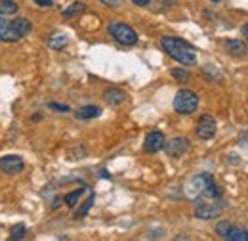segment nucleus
I'll return each mask as SVG.
<instances>
[{"label": "nucleus", "mask_w": 248, "mask_h": 241, "mask_svg": "<svg viewBox=\"0 0 248 241\" xmlns=\"http://www.w3.org/2000/svg\"><path fill=\"white\" fill-rule=\"evenodd\" d=\"M160 44H162V50L178 63H182V65H195L197 63V52L186 40H182L178 36H162Z\"/></svg>", "instance_id": "nucleus-1"}, {"label": "nucleus", "mask_w": 248, "mask_h": 241, "mask_svg": "<svg viewBox=\"0 0 248 241\" xmlns=\"http://www.w3.org/2000/svg\"><path fill=\"white\" fill-rule=\"evenodd\" d=\"M32 31L31 21L27 17L6 21V17H0V42H17L23 36H27Z\"/></svg>", "instance_id": "nucleus-2"}, {"label": "nucleus", "mask_w": 248, "mask_h": 241, "mask_svg": "<svg viewBox=\"0 0 248 241\" xmlns=\"http://www.w3.org/2000/svg\"><path fill=\"white\" fill-rule=\"evenodd\" d=\"M199 107V96L189 88H182L174 98V111L180 115H191Z\"/></svg>", "instance_id": "nucleus-3"}, {"label": "nucleus", "mask_w": 248, "mask_h": 241, "mask_svg": "<svg viewBox=\"0 0 248 241\" xmlns=\"http://www.w3.org/2000/svg\"><path fill=\"white\" fill-rule=\"evenodd\" d=\"M225 203L219 199H210V201H197L195 203V216L201 220H214L219 218L225 211Z\"/></svg>", "instance_id": "nucleus-4"}, {"label": "nucleus", "mask_w": 248, "mask_h": 241, "mask_svg": "<svg viewBox=\"0 0 248 241\" xmlns=\"http://www.w3.org/2000/svg\"><path fill=\"white\" fill-rule=\"evenodd\" d=\"M109 34L119 42V44H124V46H134V44H138V33L132 29V27H128L126 23H119V21H115V23H111L109 27Z\"/></svg>", "instance_id": "nucleus-5"}, {"label": "nucleus", "mask_w": 248, "mask_h": 241, "mask_svg": "<svg viewBox=\"0 0 248 241\" xmlns=\"http://www.w3.org/2000/svg\"><path fill=\"white\" fill-rule=\"evenodd\" d=\"M217 132V122L212 115H202L201 119L197 120L195 126V134L199 140H212Z\"/></svg>", "instance_id": "nucleus-6"}, {"label": "nucleus", "mask_w": 248, "mask_h": 241, "mask_svg": "<svg viewBox=\"0 0 248 241\" xmlns=\"http://www.w3.org/2000/svg\"><path fill=\"white\" fill-rule=\"evenodd\" d=\"M162 150L166 151L168 157L180 159L182 155H186L187 151H189V140H187L186 136H176V138L164 142V148H162Z\"/></svg>", "instance_id": "nucleus-7"}, {"label": "nucleus", "mask_w": 248, "mask_h": 241, "mask_svg": "<svg viewBox=\"0 0 248 241\" xmlns=\"http://www.w3.org/2000/svg\"><path fill=\"white\" fill-rule=\"evenodd\" d=\"M25 163L19 155H4L0 157V171L6 174H19L23 171Z\"/></svg>", "instance_id": "nucleus-8"}, {"label": "nucleus", "mask_w": 248, "mask_h": 241, "mask_svg": "<svg viewBox=\"0 0 248 241\" xmlns=\"http://www.w3.org/2000/svg\"><path fill=\"white\" fill-rule=\"evenodd\" d=\"M223 46H225V52H227L231 58H235V60H245L248 56L247 42H243V40H239V38H229V40L223 42Z\"/></svg>", "instance_id": "nucleus-9"}, {"label": "nucleus", "mask_w": 248, "mask_h": 241, "mask_svg": "<svg viewBox=\"0 0 248 241\" xmlns=\"http://www.w3.org/2000/svg\"><path fill=\"white\" fill-rule=\"evenodd\" d=\"M164 142H166L164 140V134L160 130H153L143 140V151L145 153H158V151L164 148Z\"/></svg>", "instance_id": "nucleus-10"}, {"label": "nucleus", "mask_w": 248, "mask_h": 241, "mask_svg": "<svg viewBox=\"0 0 248 241\" xmlns=\"http://www.w3.org/2000/svg\"><path fill=\"white\" fill-rule=\"evenodd\" d=\"M103 100H105V103H109L113 107H119L126 102V92L121 90V88H107L103 92Z\"/></svg>", "instance_id": "nucleus-11"}, {"label": "nucleus", "mask_w": 248, "mask_h": 241, "mask_svg": "<svg viewBox=\"0 0 248 241\" xmlns=\"http://www.w3.org/2000/svg\"><path fill=\"white\" fill-rule=\"evenodd\" d=\"M75 115H77V119H82V120L97 119V117L101 115V107H97V105H84V107H80Z\"/></svg>", "instance_id": "nucleus-12"}, {"label": "nucleus", "mask_w": 248, "mask_h": 241, "mask_svg": "<svg viewBox=\"0 0 248 241\" xmlns=\"http://www.w3.org/2000/svg\"><path fill=\"white\" fill-rule=\"evenodd\" d=\"M67 42H69V36L67 34H52L50 38H48V46L52 48V50H63L65 46H67Z\"/></svg>", "instance_id": "nucleus-13"}, {"label": "nucleus", "mask_w": 248, "mask_h": 241, "mask_svg": "<svg viewBox=\"0 0 248 241\" xmlns=\"http://www.w3.org/2000/svg\"><path fill=\"white\" fill-rule=\"evenodd\" d=\"M17 10H19V6H17V2H14V0H0V16H16L17 14Z\"/></svg>", "instance_id": "nucleus-14"}, {"label": "nucleus", "mask_w": 248, "mask_h": 241, "mask_svg": "<svg viewBox=\"0 0 248 241\" xmlns=\"http://www.w3.org/2000/svg\"><path fill=\"white\" fill-rule=\"evenodd\" d=\"M86 10V6H84V2H75L73 6H69L67 10H63V17H75V16H78V14H82Z\"/></svg>", "instance_id": "nucleus-15"}, {"label": "nucleus", "mask_w": 248, "mask_h": 241, "mask_svg": "<svg viewBox=\"0 0 248 241\" xmlns=\"http://www.w3.org/2000/svg\"><path fill=\"white\" fill-rule=\"evenodd\" d=\"M82 193H84V189H82V188H78V189H75V191H69V193L63 197V203H65L67 207H71V209H73V207L77 205V201H78V197H80Z\"/></svg>", "instance_id": "nucleus-16"}, {"label": "nucleus", "mask_w": 248, "mask_h": 241, "mask_svg": "<svg viewBox=\"0 0 248 241\" xmlns=\"http://www.w3.org/2000/svg\"><path fill=\"white\" fill-rule=\"evenodd\" d=\"M25 234H27V228L23 226V224H16V226H12L10 228V240L12 241H19L25 238Z\"/></svg>", "instance_id": "nucleus-17"}, {"label": "nucleus", "mask_w": 248, "mask_h": 241, "mask_svg": "<svg viewBox=\"0 0 248 241\" xmlns=\"http://www.w3.org/2000/svg\"><path fill=\"white\" fill-rule=\"evenodd\" d=\"M93 201H95V195H93V193H90V197H88V199L82 203V207L75 212V218H82V216H86V214H88V211L92 209Z\"/></svg>", "instance_id": "nucleus-18"}, {"label": "nucleus", "mask_w": 248, "mask_h": 241, "mask_svg": "<svg viewBox=\"0 0 248 241\" xmlns=\"http://www.w3.org/2000/svg\"><path fill=\"white\" fill-rule=\"evenodd\" d=\"M172 77L178 79L180 83H186V81H189V71H186V69H172Z\"/></svg>", "instance_id": "nucleus-19"}, {"label": "nucleus", "mask_w": 248, "mask_h": 241, "mask_svg": "<svg viewBox=\"0 0 248 241\" xmlns=\"http://www.w3.org/2000/svg\"><path fill=\"white\" fill-rule=\"evenodd\" d=\"M48 107H50V109H54V111H63V113H67V111H69V105H62V103H56V102L48 103Z\"/></svg>", "instance_id": "nucleus-20"}, {"label": "nucleus", "mask_w": 248, "mask_h": 241, "mask_svg": "<svg viewBox=\"0 0 248 241\" xmlns=\"http://www.w3.org/2000/svg\"><path fill=\"white\" fill-rule=\"evenodd\" d=\"M99 2L109 6V8H121L123 6V0H99Z\"/></svg>", "instance_id": "nucleus-21"}, {"label": "nucleus", "mask_w": 248, "mask_h": 241, "mask_svg": "<svg viewBox=\"0 0 248 241\" xmlns=\"http://www.w3.org/2000/svg\"><path fill=\"white\" fill-rule=\"evenodd\" d=\"M32 2L40 8H52L54 6V0H32Z\"/></svg>", "instance_id": "nucleus-22"}, {"label": "nucleus", "mask_w": 248, "mask_h": 241, "mask_svg": "<svg viewBox=\"0 0 248 241\" xmlns=\"http://www.w3.org/2000/svg\"><path fill=\"white\" fill-rule=\"evenodd\" d=\"M132 2H134L136 6H141V8H143V6H149V4H151V0H132Z\"/></svg>", "instance_id": "nucleus-23"}, {"label": "nucleus", "mask_w": 248, "mask_h": 241, "mask_svg": "<svg viewBox=\"0 0 248 241\" xmlns=\"http://www.w3.org/2000/svg\"><path fill=\"white\" fill-rule=\"evenodd\" d=\"M241 34L245 36V40L248 42V23H247V25H243V29H241Z\"/></svg>", "instance_id": "nucleus-24"}, {"label": "nucleus", "mask_w": 248, "mask_h": 241, "mask_svg": "<svg viewBox=\"0 0 248 241\" xmlns=\"http://www.w3.org/2000/svg\"><path fill=\"white\" fill-rule=\"evenodd\" d=\"M101 178H111V176H109V172H107V171H103V172H101Z\"/></svg>", "instance_id": "nucleus-25"}, {"label": "nucleus", "mask_w": 248, "mask_h": 241, "mask_svg": "<svg viewBox=\"0 0 248 241\" xmlns=\"http://www.w3.org/2000/svg\"><path fill=\"white\" fill-rule=\"evenodd\" d=\"M212 2H221V0H212Z\"/></svg>", "instance_id": "nucleus-26"}]
</instances>
